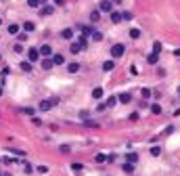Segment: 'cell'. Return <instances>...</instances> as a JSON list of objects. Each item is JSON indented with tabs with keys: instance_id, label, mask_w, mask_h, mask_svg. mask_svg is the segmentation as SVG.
Returning <instances> with one entry per match:
<instances>
[{
	"instance_id": "1",
	"label": "cell",
	"mask_w": 180,
	"mask_h": 176,
	"mask_svg": "<svg viewBox=\"0 0 180 176\" xmlns=\"http://www.w3.org/2000/svg\"><path fill=\"white\" fill-rule=\"evenodd\" d=\"M59 96H50V99H44V101H40V105H38V109L40 111H50L52 107H57L59 105Z\"/></svg>"
},
{
	"instance_id": "2",
	"label": "cell",
	"mask_w": 180,
	"mask_h": 176,
	"mask_svg": "<svg viewBox=\"0 0 180 176\" xmlns=\"http://www.w3.org/2000/svg\"><path fill=\"white\" fill-rule=\"evenodd\" d=\"M124 52H126V46H124V44H113V46H111V57H113V59L124 57Z\"/></svg>"
},
{
	"instance_id": "3",
	"label": "cell",
	"mask_w": 180,
	"mask_h": 176,
	"mask_svg": "<svg viewBox=\"0 0 180 176\" xmlns=\"http://www.w3.org/2000/svg\"><path fill=\"white\" fill-rule=\"evenodd\" d=\"M27 61H29V63L40 61V48H29V50H27Z\"/></svg>"
},
{
	"instance_id": "4",
	"label": "cell",
	"mask_w": 180,
	"mask_h": 176,
	"mask_svg": "<svg viewBox=\"0 0 180 176\" xmlns=\"http://www.w3.org/2000/svg\"><path fill=\"white\" fill-rule=\"evenodd\" d=\"M98 11H101V13H111V11H113V2H111V0H101Z\"/></svg>"
},
{
	"instance_id": "5",
	"label": "cell",
	"mask_w": 180,
	"mask_h": 176,
	"mask_svg": "<svg viewBox=\"0 0 180 176\" xmlns=\"http://www.w3.org/2000/svg\"><path fill=\"white\" fill-rule=\"evenodd\" d=\"M52 65H54V63H52V59H50V57H44V59L40 61V67H42L44 71H48V69H52Z\"/></svg>"
},
{
	"instance_id": "6",
	"label": "cell",
	"mask_w": 180,
	"mask_h": 176,
	"mask_svg": "<svg viewBox=\"0 0 180 176\" xmlns=\"http://www.w3.org/2000/svg\"><path fill=\"white\" fill-rule=\"evenodd\" d=\"M40 57H52V48L48 44H42L40 46Z\"/></svg>"
},
{
	"instance_id": "7",
	"label": "cell",
	"mask_w": 180,
	"mask_h": 176,
	"mask_svg": "<svg viewBox=\"0 0 180 176\" xmlns=\"http://www.w3.org/2000/svg\"><path fill=\"white\" fill-rule=\"evenodd\" d=\"M117 101H119V103H124V105H128V103L132 101V94H130V92H122V94L117 96Z\"/></svg>"
},
{
	"instance_id": "8",
	"label": "cell",
	"mask_w": 180,
	"mask_h": 176,
	"mask_svg": "<svg viewBox=\"0 0 180 176\" xmlns=\"http://www.w3.org/2000/svg\"><path fill=\"white\" fill-rule=\"evenodd\" d=\"M61 38H65V40H73V30H71V27H65V30L61 32Z\"/></svg>"
},
{
	"instance_id": "9",
	"label": "cell",
	"mask_w": 180,
	"mask_h": 176,
	"mask_svg": "<svg viewBox=\"0 0 180 176\" xmlns=\"http://www.w3.org/2000/svg\"><path fill=\"white\" fill-rule=\"evenodd\" d=\"M50 59H52V63H54V65H63V63H65V57H63L61 52H57V55H52Z\"/></svg>"
},
{
	"instance_id": "10",
	"label": "cell",
	"mask_w": 180,
	"mask_h": 176,
	"mask_svg": "<svg viewBox=\"0 0 180 176\" xmlns=\"http://www.w3.org/2000/svg\"><path fill=\"white\" fill-rule=\"evenodd\" d=\"M103 94H105V92H103V88H101V86H96L94 90H92V99H94V101L103 99Z\"/></svg>"
},
{
	"instance_id": "11",
	"label": "cell",
	"mask_w": 180,
	"mask_h": 176,
	"mask_svg": "<svg viewBox=\"0 0 180 176\" xmlns=\"http://www.w3.org/2000/svg\"><path fill=\"white\" fill-rule=\"evenodd\" d=\"M147 61H149V65H155V63L159 61V52H151V55L147 57Z\"/></svg>"
},
{
	"instance_id": "12",
	"label": "cell",
	"mask_w": 180,
	"mask_h": 176,
	"mask_svg": "<svg viewBox=\"0 0 180 176\" xmlns=\"http://www.w3.org/2000/svg\"><path fill=\"white\" fill-rule=\"evenodd\" d=\"M67 71H69V74H78V71H80V63H76V61L69 63V65H67Z\"/></svg>"
},
{
	"instance_id": "13",
	"label": "cell",
	"mask_w": 180,
	"mask_h": 176,
	"mask_svg": "<svg viewBox=\"0 0 180 176\" xmlns=\"http://www.w3.org/2000/svg\"><path fill=\"white\" fill-rule=\"evenodd\" d=\"M69 52L71 55H78V52H82V46L78 42H71V46H69Z\"/></svg>"
},
{
	"instance_id": "14",
	"label": "cell",
	"mask_w": 180,
	"mask_h": 176,
	"mask_svg": "<svg viewBox=\"0 0 180 176\" xmlns=\"http://www.w3.org/2000/svg\"><path fill=\"white\" fill-rule=\"evenodd\" d=\"M54 13V6H48V4H44L42 8H40V15H52Z\"/></svg>"
},
{
	"instance_id": "15",
	"label": "cell",
	"mask_w": 180,
	"mask_h": 176,
	"mask_svg": "<svg viewBox=\"0 0 180 176\" xmlns=\"http://www.w3.org/2000/svg\"><path fill=\"white\" fill-rule=\"evenodd\" d=\"M76 42L82 46V50H86V48H88V40H86V36H84V34H82V36H80L78 40H76Z\"/></svg>"
},
{
	"instance_id": "16",
	"label": "cell",
	"mask_w": 180,
	"mask_h": 176,
	"mask_svg": "<svg viewBox=\"0 0 180 176\" xmlns=\"http://www.w3.org/2000/svg\"><path fill=\"white\" fill-rule=\"evenodd\" d=\"M126 162H130V164H136V162H138V153H134V151H130V153L126 155Z\"/></svg>"
},
{
	"instance_id": "17",
	"label": "cell",
	"mask_w": 180,
	"mask_h": 176,
	"mask_svg": "<svg viewBox=\"0 0 180 176\" xmlns=\"http://www.w3.org/2000/svg\"><path fill=\"white\" fill-rule=\"evenodd\" d=\"M19 67H21V69H23V71H25V74H29V71H32V69H34V67H32V63H29V61H21V65H19Z\"/></svg>"
},
{
	"instance_id": "18",
	"label": "cell",
	"mask_w": 180,
	"mask_h": 176,
	"mask_svg": "<svg viewBox=\"0 0 180 176\" xmlns=\"http://www.w3.org/2000/svg\"><path fill=\"white\" fill-rule=\"evenodd\" d=\"M34 30H36L34 21H25V23H23V32H34Z\"/></svg>"
},
{
	"instance_id": "19",
	"label": "cell",
	"mask_w": 180,
	"mask_h": 176,
	"mask_svg": "<svg viewBox=\"0 0 180 176\" xmlns=\"http://www.w3.org/2000/svg\"><path fill=\"white\" fill-rule=\"evenodd\" d=\"M94 162H96V164L107 162V153H96V155H94Z\"/></svg>"
},
{
	"instance_id": "20",
	"label": "cell",
	"mask_w": 180,
	"mask_h": 176,
	"mask_svg": "<svg viewBox=\"0 0 180 176\" xmlns=\"http://www.w3.org/2000/svg\"><path fill=\"white\" fill-rule=\"evenodd\" d=\"M134 164H130V162H126V164H124V172H126V174H132V172H134Z\"/></svg>"
},
{
	"instance_id": "21",
	"label": "cell",
	"mask_w": 180,
	"mask_h": 176,
	"mask_svg": "<svg viewBox=\"0 0 180 176\" xmlns=\"http://www.w3.org/2000/svg\"><path fill=\"white\" fill-rule=\"evenodd\" d=\"M98 19H101V11H92V13H90V21H92V23H96Z\"/></svg>"
},
{
	"instance_id": "22",
	"label": "cell",
	"mask_w": 180,
	"mask_h": 176,
	"mask_svg": "<svg viewBox=\"0 0 180 176\" xmlns=\"http://www.w3.org/2000/svg\"><path fill=\"white\" fill-rule=\"evenodd\" d=\"M113 67H115V63H113V61H105V63H103V71H111Z\"/></svg>"
},
{
	"instance_id": "23",
	"label": "cell",
	"mask_w": 180,
	"mask_h": 176,
	"mask_svg": "<svg viewBox=\"0 0 180 176\" xmlns=\"http://www.w3.org/2000/svg\"><path fill=\"white\" fill-rule=\"evenodd\" d=\"M6 151H11V153L17 155V157H25V151H23V149H6Z\"/></svg>"
},
{
	"instance_id": "24",
	"label": "cell",
	"mask_w": 180,
	"mask_h": 176,
	"mask_svg": "<svg viewBox=\"0 0 180 176\" xmlns=\"http://www.w3.org/2000/svg\"><path fill=\"white\" fill-rule=\"evenodd\" d=\"M23 172H25V174H32V172H34V166H32L29 162H23Z\"/></svg>"
},
{
	"instance_id": "25",
	"label": "cell",
	"mask_w": 180,
	"mask_h": 176,
	"mask_svg": "<svg viewBox=\"0 0 180 176\" xmlns=\"http://www.w3.org/2000/svg\"><path fill=\"white\" fill-rule=\"evenodd\" d=\"M111 21H113V23H119V21H122V13H113V11H111Z\"/></svg>"
},
{
	"instance_id": "26",
	"label": "cell",
	"mask_w": 180,
	"mask_h": 176,
	"mask_svg": "<svg viewBox=\"0 0 180 176\" xmlns=\"http://www.w3.org/2000/svg\"><path fill=\"white\" fill-rule=\"evenodd\" d=\"M8 34H13V36L19 34V25H17V23H11V25H8Z\"/></svg>"
},
{
	"instance_id": "27",
	"label": "cell",
	"mask_w": 180,
	"mask_h": 176,
	"mask_svg": "<svg viewBox=\"0 0 180 176\" xmlns=\"http://www.w3.org/2000/svg\"><path fill=\"white\" fill-rule=\"evenodd\" d=\"M149 151H151V155H153V157H159V155H161V147H151Z\"/></svg>"
},
{
	"instance_id": "28",
	"label": "cell",
	"mask_w": 180,
	"mask_h": 176,
	"mask_svg": "<svg viewBox=\"0 0 180 176\" xmlns=\"http://www.w3.org/2000/svg\"><path fill=\"white\" fill-rule=\"evenodd\" d=\"M130 38H132V40H138V38H140V30H130Z\"/></svg>"
},
{
	"instance_id": "29",
	"label": "cell",
	"mask_w": 180,
	"mask_h": 176,
	"mask_svg": "<svg viewBox=\"0 0 180 176\" xmlns=\"http://www.w3.org/2000/svg\"><path fill=\"white\" fill-rule=\"evenodd\" d=\"M92 40H96V42H101V40H103V34H101L98 30H94V32H92Z\"/></svg>"
},
{
	"instance_id": "30",
	"label": "cell",
	"mask_w": 180,
	"mask_h": 176,
	"mask_svg": "<svg viewBox=\"0 0 180 176\" xmlns=\"http://www.w3.org/2000/svg\"><path fill=\"white\" fill-rule=\"evenodd\" d=\"M151 113H153V115H159V113H161V107H159L157 103H155V105H151Z\"/></svg>"
},
{
	"instance_id": "31",
	"label": "cell",
	"mask_w": 180,
	"mask_h": 176,
	"mask_svg": "<svg viewBox=\"0 0 180 176\" xmlns=\"http://www.w3.org/2000/svg\"><path fill=\"white\" fill-rule=\"evenodd\" d=\"M71 170H73V172H82V170H84V166H82L80 162H76V164H71Z\"/></svg>"
},
{
	"instance_id": "32",
	"label": "cell",
	"mask_w": 180,
	"mask_h": 176,
	"mask_svg": "<svg viewBox=\"0 0 180 176\" xmlns=\"http://www.w3.org/2000/svg\"><path fill=\"white\" fill-rule=\"evenodd\" d=\"M27 6L29 8H40V0H27Z\"/></svg>"
},
{
	"instance_id": "33",
	"label": "cell",
	"mask_w": 180,
	"mask_h": 176,
	"mask_svg": "<svg viewBox=\"0 0 180 176\" xmlns=\"http://www.w3.org/2000/svg\"><path fill=\"white\" fill-rule=\"evenodd\" d=\"M115 103H117V96H109V99H107V103H105V105H107V107H113V105H115Z\"/></svg>"
},
{
	"instance_id": "34",
	"label": "cell",
	"mask_w": 180,
	"mask_h": 176,
	"mask_svg": "<svg viewBox=\"0 0 180 176\" xmlns=\"http://www.w3.org/2000/svg\"><path fill=\"white\" fill-rule=\"evenodd\" d=\"M130 19H134V17H132V13H128V11H126V13H122V21H130Z\"/></svg>"
},
{
	"instance_id": "35",
	"label": "cell",
	"mask_w": 180,
	"mask_h": 176,
	"mask_svg": "<svg viewBox=\"0 0 180 176\" xmlns=\"http://www.w3.org/2000/svg\"><path fill=\"white\" fill-rule=\"evenodd\" d=\"M59 151H61V153H69V151H71V147H69V145H61V147H59Z\"/></svg>"
},
{
	"instance_id": "36",
	"label": "cell",
	"mask_w": 180,
	"mask_h": 176,
	"mask_svg": "<svg viewBox=\"0 0 180 176\" xmlns=\"http://www.w3.org/2000/svg\"><path fill=\"white\" fill-rule=\"evenodd\" d=\"M23 113H25V115H34V113H36V111H34V109H32V107H23Z\"/></svg>"
},
{
	"instance_id": "37",
	"label": "cell",
	"mask_w": 180,
	"mask_h": 176,
	"mask_svg": "<svg viewBox=\"0 0 180 176\" xmlns=\"http://www.w3.org/2000/svg\"><path fill=\"white\" fill-rule=\"evenodd\" d=\"M2 164H6V166H11V164H15V159H13V157H2Z\"/></svg>"
},
{
	"instance_id": "38",
	"label": "cell",
	"mask_w": 180,
	"mask_h": 176,
	"mask_svg": "<svg viewBox=\"0 0 180 176\" xmlns=\"http://www.w3.org/2000/svg\"><path fill=\"white\" fill-rule=\"evenodd\" d=\"M36 170H38V172H40V174H46V172H48V166H38V168H36Z\"/></svg>"
},
{
	"instance_id": "39",
	"label": "cell",
	"mask_w": 180,
	"mask_h": 176,
	"mask_svg": "<svg viewBox=\"0 0 180 176\" xmlns=\"http://www.w3.org/2000/svg\"><path fill=\"white\" fill-rule=\"evenodd\" d=\"M128 118H130V120H132V122H136V120H138V118H140V113H138V111H134V113H130V115H128Z\"/></svg>"
},
{
	"instance_id": "40",
	"label": "cell",
	"mask_w": 180,
	"mask_h": 176,
	"mask_svg": "<svg viewBox=\"0 0 180 176\" xmlns=\"http://www.w3.org/2000/svg\"><path fill=\"white\" fill-rule=\"evenodd\" d=\"M84 124L90 126V128H96V122H92V120H84Z\"/></svg>"
},
{
	"instance_id": "41",
	"label": "cell",
	"mask_w": 180,
	"mask_h": 176,
	"mask_svg": "<svg viewBox=\"0 0 180 176\" xmlns=\"http://www.w3.org/2000/svg\"><path fill=\"white\" fill-rule=\"evenodd\" d=\"M13 50H15V52H23V46H21V44H15Z\"/></svg>"
},
{
	"instance_id": "42",
	"label": "cell",
	"mask_w": 180,
	"mask_h": 176,
	"mask_svg": "<svg viewBox=\"0 0 180 176\" xmlns=\"http://www.w3.org/2000/svg\"><path fill=\"white\" fill-rule=\"evenodd\" d=\"M142 96L149 99V96H151V90H149V88H142Z\"/></svg>"
},
{
	"instance_id": "43",
	"label": "cell",
	"mask_w": 180,
	"mask_h": 176,
	"mask_svg": "<svg viewBox=\"0 0 180 176\" xmlns=\"http://www.w3.org/2000/svg\"><path fill=\"white\" fill-rule=\"evenodd\" d=\"M159 50H161V44L155 42V44H153V52H159Z\"/></svg>"
},
{
	"instance_id": "44",
	"label": "cell",
	"mask_w": 180,
	"mask_h": 176,
	"mask_svg": "<svg viewBox=\"0 0 180 176\" xmlns=\"http://www.w3.org/2000/svg\"><path fill=\"white\" fill-rule=\"evenodd\" d=\"M172 132H174V126H168V128L163 130V134H172Z\"/></svg>"
},
{
	"instance_id": "45",
	"label": "cell",
	"mask_w": 180,
	"mask_h": 176,
	"mask_svg": "<svg viewBox=\"0 0 180 176\" xmlns=\"http://www.w3.org/2000/svg\"><path fill=\"white\" fill-rule=\"evenodd\" d=\"M17 36H19V40H21V42H25V40H27V34H17Z\"/></svg>"
},
{
	"instance_id": "46",
	"label": "cell",
	"mask_w": 180,
	"mask_h": 176,
	"mask_svg": "<svg viewBox=\"0 0 180 176\" xmlns=\"http://www.w3.org/2000/svg\"><path fill=\"white\" fill-rule=\"evenodd\" d=\"M105 109H107V105H105V103H101V105L96 107V111H105Z\"/></svg>"
},
{
	"instance_id": "47",
	"label": "cell",
	"mask_w": 180,
	"mask_h": 176,
	"mask_svg": "<svg viewBox=\"0 0 180 176\" xmlns=\"http://www.w3.org/2000/svg\"><path fill=\"white\" fill-rule=\"evenodd\" d=\"M174 55H176V57H180V48H176V50H174Z\"/></svg>"
},
{
	"instance_id": "48",
	"label": "cell",
	"mask_w": 180,
	"mask_h": 176,
	"mask_svg": "<svg viewBox=\"0 0 180 176\" xmlns=\"http://www.w3.org/2000/svg\"><path fill=\"white\" fill-rule=\"evenodd\" d=\"M54 2H57V4H63V0H54Z\"/></svg>"
},
{
	"instance_id": "49",
	"label": "cell",
	"mask_w": 180,
	"mask_h": 176,
	"mask_svg": "<svg viewBox=\"0 0 180 176\" xmlns=\"http://www.w3.org/2000/svg\"><path fill=\"white\" fill-rule=\"evenodd\" d=\"M0 96H2V86H0Z\"/></svg>"
},
{
	"instance_id": "50",
	"label": "cell",
	"mask_w": 180,
	"mask_h": 176,
	"mask_svg": "<svg viewBox=\"0 0 180 176\" xmlns=\"http://www.w3.org/2000/svg\"><path fill=\"white\" fill-rule=\"evenodd\" d=\"M2 176H11V174H2Z\"/></svg>"
},
{
	"instance_id": "51",
	"label": "cell",
	"mask_w": 180,
	"mask_h": 176,
	"mask_svg": "<svg viewBox=\"0 0 180 176\" xmlns=\"http://www.w3.org/2000/svg\"><path fill=\"white\" fill-rule=\"evenodd\" d=\"M0 23H2V17H0Z\"/></svg>"
},
{
	"instance_id": "52",
	"label": "cell",
	"mask_w": 180,
	"mask_h": 176,
	"mask_svg": "<svg viewBox=\"0 0 180 176\" xmlns=\"http://www.w3.org/2000/svg\"><path fill=\"white\" fill-rule=\"evenodd\" d=\"M0 164H2V159H0Z\"/></svg>"
},
{
	"instance_id": "53",
	"label": "cell",
	"mask_w": 180,
	"mask_h": 176,
	"mask_svg": "<svg viewBox=\"0 0 180 176\" xmlns=\"http://www.w3.org/2000/svg\"><path fill=\"white\" fill-rule=\"evenodd\" d=\"M178 92H180V88H178Z\"/></svg>"
},
{
	"instance_id": "54",
	"label": "cell",
	"mask_w": 180,
	"mask_h": 176,
	"mask_svg": "<svg viewBox=\"0 0 180 176\" xmlns=\"http://www.w3.org/2000/svg\"><path fill=\"white\" fill-rule=\"evenodd\" d=\"M0 176H2V174H0Z\"/></svg>"
}]
</instances>
